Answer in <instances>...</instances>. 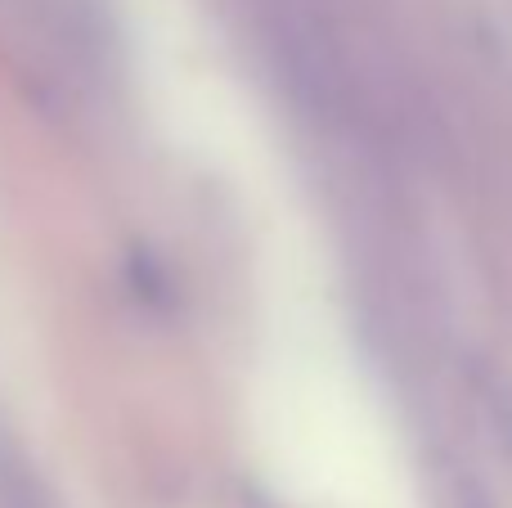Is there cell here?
Segmentation results:
<instances>
[{
	"label": "cell",
	"mask_w": 512,
	"mask_h": 508,
	"mask_svg": "<svg viewBox=\"0 0 512 508\" xmlns=\"http://www.w3.org/2000/svg\"><path fill=\"white\" fill-rule=\"evenodd\" d=\"M499 441H504V450L512 459V401H504V410H499Z\"/></svg>",
	"instance_id": "obj_1"
}]
</instances>
